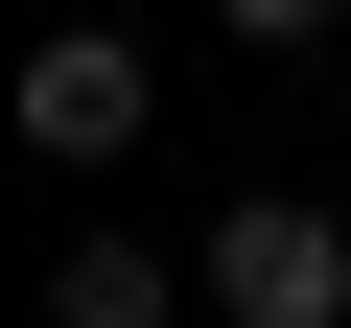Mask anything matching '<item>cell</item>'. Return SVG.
<instances>
[{
	"mask_svg": "<svg viewBox=\"0 0 351 328\" xmlns=\"http://www.w3.org/2000/svg\"><path fill=\"white\" fill-rule=\"evenodd\" d=\"M24 141H47V164H117V141H141V47H117V24H47V47H24Z\"/></svg>",
	"mask_w": 351,
	"mask_h": 328,
	"instance_id": "2",
	"label": "cell"
},
{
	"mask_svg": "<svg viewBox=\"0 0 351 328\" xmlns=\"http://www.w3.org/2000/svg\"><path fill=\"white\" fill-rule=\"evenodd\" d=\"M211 305H234V328H351V235H328L304 188H258V211L211 235Z\"/></svg>",
	"mask_w": 351,
	"mask_h": 328,
	"instance_id": "1",
	"label": "cell"
},
{
	"mask_svg": "<svg viewBox=\"0 0 351 328\" xmlns=\"http://www.w3.org/2000/svg\"><path fill=\"white\" fill-rule=\"evenodd\" d=\"M47 328H164V258H141V235H71V258H47Z\"/></svg>",
	"mask_w": 351,
	"mask_h": 328,
	"instance_id": "3",
	"label": "cell"
},
{
	"mask_svg": "<svg viewBox=\"0 0 351 328\" xmlns=\"http://www.w3.org/2000/svg\"><path fill=\"white\" fill-rule=\"evenodd\" d=\"M211 24H234V47H304V24H351V0H211Z\"/></svg>",
	"mask_w": 351,
	"mask_h": 328,
	"instance_id": "4",
	"label": "cell"
}]
</instances>
